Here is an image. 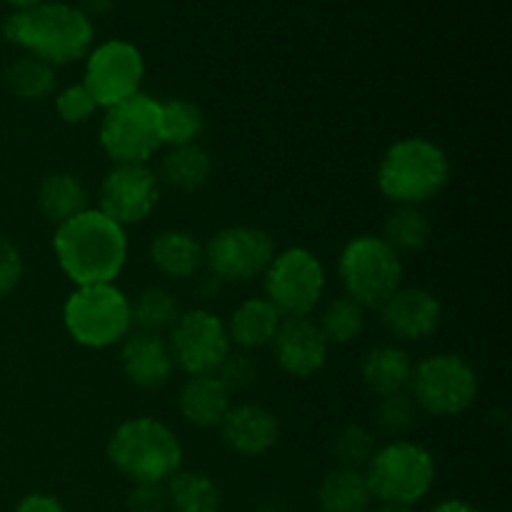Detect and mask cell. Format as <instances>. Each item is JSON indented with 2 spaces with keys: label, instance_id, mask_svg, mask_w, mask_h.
Wrapping results in <instances>:
<instances>
[{
  "label": "cell",
  "instance_id": "cell-26",
  "mask_svg": "<svg viewBox=\"0 0 512 512\" xmlns=\"http://www.w3.org/2000/svg\"><path fill=\"white\" fill-rule=\"evenodd\" d=\"M380 238L400 258H405V255H418L420 250L428 248L430 238H433V220L425 213V208H418V205H395L385 215Z\"/></svg>",
  "mask_w": 512,
  "mask_h": 512
},
{
  "label": "cell",
  "instance_id": "cell-5",
  "mask_svg": "<svg viewBox=\"0 0 512 512\" xmlns=\"http://www.w3.org/2000/svg\"><path fill=\"white\" fill-rule=\"evenodd\" d=\"M363 473L373 500L415 508L433 490L438 463L425 445L398 438L378 445Z\"/></svg>",
  "mask_w": 512,
  "mask_h": 512
},
{
  "label": "cell",
  "instance_id": "cell-25",
  "mask_svg": "<svg viewBox=\"0 0 512 512\" xmlns=\"http://www.w3.org/2000/svg\"><path fill=\"white\" fill-rule=\"evenodd\" d=\"M320 512H368L373 508L368 480L363 470L333 468L318 485Z\"/></svg>",
  "mask_w": 512,
  "mask_h": 512
},
{
  "label": "cell",
  "instance_id": "cell-21",
  "mask_svg": "<svg viewBox=\"0 0 512 512\" xmlns=\"http://www.w3.org/2000/svg\"><path fill=\"white\" fill-rule=\"evenodd\" d=\"M280 323H283V315L275 310V305L265 295H253L235 305L230 318L225 320V328L235 350L255 353V350L270 348Z\"/></svg>",
  "mask_w": 512,
  "mask_h": 512
},
{
  "label": "cell",
  "instance_id": "cell-37",
  "mask_svg": "<svg viewBox=\"0 0 512 512\" xmlns=\"http://www.w3.org/2000/svg\"><path fill=\"white\" fill-rule=\"evenodd\" d=\"M125 510L128 512H168V495L165 485L138 483L125 495Z\"/></svg>",
  "mask_w": 512,
  "mask_h": 512
},
{
  "label": "cell",
  "instance_id": "cell-31",
  "mask_svg": "<svg viewBox=\"0 0 512 512\" xmlns=\"http://www.w3.org/2000/svg\"><path fill=\"white\" fill-rule=\"evenodd\" d=\"M325 340L333 345H350L365 333L368 325V310L360 303H355L348 295H338L323 308L320 318L315 320Z\"/></svg>",
  "mask_w": 512,
  "mask_h": 512
},
{
  "label": "cell",
  "instance_id": "cell-30",
  "mask_svg": "<svg viewBox=\"0 0 512 512\" xmlns=\"http://www.w3.org/2000/svg\"><path fill=\"white\" fill-rule=\"evenodd\" d=\"M180 315V303L175 293L163 285H148L135 298H130V318L133 330L165 335Z\"/></svg>",
  "mask_w": 512,
  "mask_h": 512
},
{
  "label": "cell",
  "instance_id": "cell-15",
  "mask_svg": "<svg viewBox=\"0 0 512 512\" xmlns=\"http://www.w3.org/2000/svg\"><path fill=\"white\" fill-rule=\"evenodd\" d=\"M380 323L393 343H420L443 323V303L420 285H400L378 308Z\"/></svg>",
  "mask_w": 512,
  "mask_h": 512
},
{
  "label": "cell",
  "instance_id": "cell-41",
  "mask_svg": "<svg viewBox=\"0 0 512 512\" xmlns=\"http://www.w3.org/2000/svg\"><path fill=\"white\" fill-rule=\"evenodd\" d=\"M78 8L83 10V13L88 15V18H93V15L105 13V10L113 8V0H80Z\"/></svg>",
  "mask_w": 512,
  "mask_h": 512
},
{
  "label": "cell",
  "instance_id": "cell-1",
  "mask_svg": "<svg viewBox=\"0 0 512 512\" xmlns=\"http://www.w3.org/2000/svg\"><path fill=\"white\" fill-rule=\"evenodd\" d=\"M53 255L73 285L115 283L128 263V230L88 208L55 228Z\"/></svg>",
  "mask_w": 512,
  "mask_h": 512
},
{
  "label": "cell",
  "instance_id": "cell-39",
  "mask_svg": "<svg viewBox=\"0 0 512 512\" xmlns=\"http://www.w3.org/2000/svg\"><path fill=\"white\" fill-rule=\"evenodd\" d=\"M223 290V283H220L215 275L205 273V275H198V283H195V293H198L200 300H213L215 295Z\"/></svg>",
  "mask_w": 512,
  "mask_h": 512
},
{
  "label": "cell",
  "instance_id": "cell-34",
  "mask_svg": "<svg viewBox=\"0 0 512 512\" xmlns=\"http://www.w3.org/2000/svg\"><path fill=\"white\" fill-rule=\"evenodd\" d=\"M53 105L55 115L65 125H85L100 110L93 95H90V90L83 83H70L65 88H60L53 95Z\"/></svg>",
  "mask_w": 512,
  "mask_h": 512
},
{
  "label": "cell",
  "instance_id": "cell-19",
  "mask_svg": "<svg viewBox=\"0 0 512 512\" xmlns=\"http://www.w3.org/2000/svg\"><path fill=\"white\" fill-rule=\"evenodd\" d=\"M148 260L155 273L168 280H193L205 268L203 243L198 235L183 228H168L153 235Z\"/></svg>",
  "mask_w": 512,
  "mask_h": 512
},
{
  "label": "cell",
  "instance_id": "cell-29",
  "mask_svg": "<svg viewBox=\"0 0 512 512\" xmlns=\"http://www.w3.org/2000/svg\"><path fill=\"white\" fill-rule=\"evenodd\" d=\"M158 130L163 148L198 143V138L205 130V115L193 100L165 98L160 100Z\"/></svg>",
  "mask_w": 512,
  "mask_h": 512
},
{
  "label": "cell",
  "instance_id": "cell-13",
  "mask_svg": "<svg viewBox=\"0 0 512 512\" xmlns=\"http://www.w3.org/2000/svg\"><path fill=\"white\" fill-rule=\"evenodd\" d=\"M83 80L98 108H113L140 93L145 78V58L130 40L113 38L93 45L85 55Z\"/></svg>",
  "mask_w": 512,
  "mask_h": 512
},
{
  "label": "cell",
  "instance_id": "cell-7",
  "mask_svg": "<svg viewBox=\"0 0 512 512\" xmlns=\"http://www.w3.org/2000/svg\"><path fill=\"white\" fill-rule=\"evenodd\" d=\"M343 295L365 310H378L403 285L405 263L380 235H358L338 255Z\"/></svg>",
  "mask_w": 512,
  "mask_h": 512
},
{
  "label": "cell",
  "instance_id": "cell-40",
  "mask_svg": "<svg viewBox=\"0 0 512 512\" xmlns=\"http://www.w3.org/2000/svg\"><path fill=\"white\" fill-rule=\"evenodd\" d=\"M428 512H483V510L475 508L473 503H468V500L463 498H445L440 500V503H435Z\"/></svg>",
  "mask_w": 512,
  "mask_h": 512
},
{
  "label": "cell",
  "instance_id": "cell-12",
  "mask_svg": "<svg viewBox=\"0 0 512 512\" xmlns=\"http://www.w3.org/2000/svg\"><path fill=\"white\" fill-rule=\"evenodd\" d=\"M165 338H168L175 368L183 370L188 378L215 375L225 355L233 350L225 320L205 305L180 310L178 320L165 333Z\"/></svg>",
  "mask_w": 512,
  "mask_h": 512
},
{
  "label": "cell",
  "instance_id": "cell-33",
  "mask_svg": "<svg viewBox=\"0 0 512 512\" xmlns=\"http://www.w3.org/2000/svg\"><path fill=\"white\" fill-rule=\"evenodd\" d=\"M418 415L420 410L408 390L405 393L385 395V398H378L373 408V430L390 440L405 438L418 425Z\"/></svg>",
  "mask_w": 512,
  "mask_h": 512
},
{
  "label": "cell",
  "instance_id": "cell-32",
  "mask_svg": "<svg viewBox=\"0 0 512 512\" xmlns=\"http://www.w3.org/2000/svg\"><path fill=\"white\" fill-rule=\"evenodd\" d=\"M378 445V433L373 428L363 423H348L330 440V455H333L340 468L365 470Z\"/></svg>",
  "mask_w": 512,
  "mask_h": 512
},
{
  "label": "cell",
  "instance_id": "cell-18",
  "mask_svg": "<svg viewBox=\"0 0 512 512\" xmlns=\"http://www.w3.org/2000/svg\"><path fill=\"white\" fill-rule=\"evenodd\" d=\"M220 440L240 458H260L280 443V420L258 403H233L218 425Z\"/></svg>",
  "mask_w": 512,
  "mask_h": 512
},
{
  "label": "cell",
  "instance_id": "cell-42",
  "mask_svg": "<svg viewBox=\"0 0 512 512\" xmlns=\"http://www.w3.org/2000/svg\"><path fill=\"white\" fill-rule=\"evenodd\" d=\"M5 3L13 8L10 13H20V10H30V8H35V5L45 3V0H5Z\"/></svg>",
  "mask_w": 512,
  "mask_h": 512
},
{
  "label": "cell",
  "instance_id": "cell-2",
  "mask_svg": "<svg viewBox=\"0 0 512 512\" xmlns=\"http://www.w3.org/2000/svg\"><path fill=\"white\" fill-rule=\"evenodd\" d=\"M3 38L25 55L60 65L78 63L93 48V18L78 5L63 0H45L30 10L10 13L3 20Z\"/></svg>",
  "mask_w": 512,
  "mask_h": 512
},
{
  "label": "cell",
  "instance_id": "cell-27",
  "mask_svg": "<svg viewBox=\"0 0 512 512\" xmlns=\"http://www.w3.org/2000/svg\"><path fill=\"white\" fill-rule=\"evenodd\" d=\"M170 512H220L223 508V493L210 475L200 470L180 468L173 478L165 483Z\"/></svg>",
  "mask_w": 512,
  "mask_h": 512
},
{
  "label": "cell",
  "instance_id": "cell-17",
  "mask_svg": "<svg viewBox=\"0 0 512 512\" xmlns=\"http://www.w3.org/2000/svg\"><path fill=\"white\" fill-rule=\"evenodd\" d=\"M120 348V370L123 378L138 390H160L173 380L175 360L168 338L148 330H130Z\"/></svg>",
  "mask_w": 512,
  "mask_h": 512
},
{
  "label": "cell",
  "instance_id": "cell-11",
  "mask_svg": "<svg viewBox=\"0 0 512 512\" xmlns=\"http://www.w3.org/2000/svg\"><path fill=\"white\" fill-rule=\"evenodd\" d=\"M205 268L220 283H250L263 278L278 253L275 238L260 225H228L203 243Z\"/></svg>",
  "mask_w": 512,
  "mask_h": 512
},
{
  "label": "cell",
  "instance_id": "cell-35",
  "mask_svg": "<svg viewBox=\"0 0 512 512\" xmlns=\"http://www.w3.org/2000/svg\"><path fill=\"white\" fill-rule=\"evenodd\" d=\"M218 380L228 388L230 395L245 393V390L253 388L258 383V363H255L253 353H245V350H230L225 355V360L218 368Z\"/></svg>",
  "mask_w": 512,
  "mask_h": 512
},
{
  "label": "cell",
  "instance_id": "cell-43",
  "mask_svg": "<svg viewBox=\"0 0 512 512\" xmlns=\"http://www.w3.org/2000/svg\"><path fill=\"white\" fill-rule=\"evenodd\" d=\"M368 512H413V508L408 505H393V503H378L375 508H370Z\"/></svg>",
  "mask_w": 512,
  "mask_h": 512
},
{
  "label": "cell",
  "instance_id": "cell-6",
  "mask_svg": "<svg viewBox=\"0 0 512 512\" xmlns=\"http://www.w3.org/2000/svg\"><path fill=\"white\" fill-rule=\"evenodd\" d=\"M63 328L80 348H115L133 330L130 298L115 283L75 285L63 303Z\"/></svg>",
  "mask_w": 512,
  "mask_h": 512
},
{
  "label": "cell",
  "instance_id": "cell-16",
  "mask_svg": "<svg viewBox=\"0 0 512 512\" xmlns=\"http://www.w3.org/2000/svg\"><path fill=\"white\" fill-rule=\"evenodd\" d=\"M270 355L275 365L290 378H313L328 365L330 343L320 333L313 318H283L273 343Z\"/></svg>",
  "mask_w": 512,
  "mask_h": 512
},
{
  "label": "cell",
  "instance_id": "cell-24",
  "mask_svg": "<svg viewBox=\"0 0 512 512\" xmlns=\"http://www.w3.org/2000/svg\"><path fill=\"white\" fill-rule=\"evenodd\" d=\"M160 185L178 193H198L213 178V155L200 143L168 148L160 158L158 170Z\"/></svg>",
  "mask_w": 512,
  "mask_h": 512
},
{
  "label": "cell",
  "instance_id": "cell-14",
  "mask_svg": "<svg viewBox=\"0 0 512 512\" xmlns=\"http://www.w3.org/2000/svg\"><path fill=\"white\" fill-rule=\"evenodd\" d=\"M163 185L155 170L148 165H113L98 185L95 208L108 215L113 223L128 230L140 225L158 208Z\"/></svg>",
  "mask_w": 512,
  "mask_h": 512
},
{
  "label": "cell",
  "instance_id": "cell-20",
  "mask_svg": "<svg viewBox=\"0 0 512 512\" xmlns=\"http://www.w3.org/2000/svg\"><path fill=\"white\" fill-rule=\"evenodd\" d=\"M175 405H178L180 418L193 428L218 430L233 405V395L220 383L218 375H193L180 385Z\"/></svg>",
  "mask_w": 512,
  "mask_h": 512
},
{
  "label": "cell",
  "instance_id": "cell-10",
  "mask_svg": "<svg viewBox=\"0 0 512 512\" xmlns=\"http://www.w3.org/2000/svg\"><path fill=\"white\" fill-rule=\"evenodd\" d=\"M260 280L263 295L283 318H308L328 290V270L323 260L303 245L278 250Z\"/></svg>",
  "mask_w": 512,
  "mask_h": 512
},
{
  "label": "cell",
  "instance_id": "cell-28",
  "mask_svg": "<svg viewBox=\"0 0 512 512\" xmlns=\"http://www.w3.org/2000/svg\"><path fill=\"white\" fill-rule=\"evenodd\" d=\"M5 88L23 103H43L50 95H55L58 73L53 65L43 63L33 55H20L5 70Z\"/></svg>",
  "mask_w": 512,
  "mask_h": 512
},
{
  "label": "cell",
  "instance_id": "cell-38",
  "mask_svg": "<svg viewBox=\"0 0 512 512\" xmlns=\"http://www.w3.org/2000/svg\"><path fill=\"white\" fill-rule=\"evenodd\" d=\"M13 512H68L53 493H28L18 500Z\"/></svg>",
  "mask_w": 512,
  "mask_h": 512
},
{
  "label": "cell",
  "instance_id": "cell-36",
  "mask_svg": "<svg viewBox=\"0 0 512 512\" xmlns=\"http://www.w3.org/2000/svg\"><path fill=\"white\" fill-rule=\"evenodd\" d=\"M25 275V260L20 253L18 245L8 238L0 235V300L13 295L20 288Z\"/></svg>",
  "mask_w": 512,
  "mask_h": 512
},
{
  "label": "cell",
  "instance_id": "cell-22",
  "mask_svg": "<svg viewBox=\"0 0 512 512\" xmlns=\"http://www.w3.org/2000/svg\"><path fill=\"white\" fill-rule=\"evenodd\" d=\"M413 368L415 360L403 345L378 343L360 360V378L375 398H385V395L405 393L410 388Z\"/></svg>",
  "mask_w": 512,
  "mask_h": 512
},
{
  "label": "cell",
  "instance_id": "cell-9",
  "mask_svg": "<svg viewBox=\"0 0 512 512\" xmlns=\"http://www.w3.org/2000/svg\"><path fill=\"white\" fill-rule=\"evenodd\" d=\"M160 98L140 90L133 98L105 108L98 125L100 150L113 165H148L163 148L158 130Z\"/></svg>",
  "mask_w": 512,
  "mask_h": 512
},
{
  "label": "cell",
  "instance_id": "cell-23",
  "mask_svg": "<svg viewBox=\"0 0 512 512\" xmlns=\"http://www.w3.org/2000/svg\"><path fill=\"white\" fill-rule=\"evenodd\" d=\"M35 205H38V213L58 228L90 208L88 185L70 170H53L40 180Z\"/></svg>",
  "mask_w": 512,
  "mask_h": 512
},
{
  "label": "cell",
  "instance_id": "cell-4",
  "mask_svg": "<svg viewBox=\"0 0 512 512\" xmlns=\"http://www.w3.org/2000/svg\"><path fill=\"white\" fill-rule=\"evenodd\" d=\"M105 458L130 485H165L183 468L185 450L178 433L153 415L123 420L105 443Z\"/></svg>",
  "mask_w": 512,
  "mask_h": 512
},
{
  "label": "cell",
  "instance_id": "cell-3",
  "mask_svg": "<svg viewBox=\"0 0 512 512\" xmlns=\"http://www.w3.org/2000/svg\"><path fill=\"white\" fill-rule=\"evenodd\" d=\"M450 158L443 145L423 135L395 140L380 155L375 185L393 205H418L438 198L450 183Z\"/></svg>",
  "mask_w": 512,
  "mask_h": 512
},
{
  "label": "cell",
  "instance_id": "cell-8",
  "mask_svg": "<svg viewBox=\"0 0 512 512\" xmlns=\"http://www.w3.org/2000/svg\"><path fill=\"white\" fill-rule=\"evenodd\" d=\"M408 393L413 395L420 413L433 418H458L478 400V370L460 353H433L415 363Z\"/></svg>",
  "mask_w": 512,
  "mask_h": 512
}]
</instances>
